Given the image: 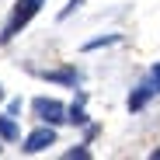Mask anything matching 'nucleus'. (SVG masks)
Instances as JSON below:
<instances>
[{
    "label": "nucleus",
    "mask_w": 160,
    "mask_h": 160,
    "mask_svg": "<svg viewBox=\"0 0 160 160\" xmlns=\"http://www.w3.org/2000/svg\"><path fill=\"white\" fill-rule=\"evenodd\" d=\"M42 4H45V0H18V4H14V14H11V21H7V28H4V35H0V42H11V38L18 35V28H24V24L38 14Z\"/></svg>",
    "instance_id": "nucleus-1"
},
{
    "label": "nucleus",
    "mask_w": 160,
    "mask_h": 160,
    "mask_svg": "<svg viewBox=\"0 0 160 160\" xmlns=\"http://www.w3.org/2000/svg\"><path fill=\"white\" fill-rule=\"evenodd\" d=\"M0 139H7V143L18 139V122H14L11 112H7V115H0Z\"/></svg>",
    "instance_id": "nucleus-6"
},
{
    "label": "nucleus",
    "mask_w": 160,
    "mask_h": 160,
    "mask_svg": "<svg viewBox=\"0 0 160 160\" xmlns=\"http://www.w3.org/2000/svg\"><path fill=\"white\" fill-rule=\"evenodd\" d=\"M35 112H38V118H42L45 125H63V122H70L66 108H63L56 98H38V101H35Z\"/></svg>",
    "instance_id": "nucleus-2"
},
{
    "label": "nucleus",
    "mask_w": 160,
    "mask_h": 160,
    "mask_svg": "<svg viewBox=\"0 0 160 160\" xmlns=\"http://www.w3.org/2000/svg\"><path fill=\"white\" fill-rule=\"evenodd\" d=\"M146 84L153 87V94H160V63H157V66L150 70V77H146Z\"/></svg>",
    "instance_id": "nucleus-8"
},
{
    "label": "nucleus",
    "mask_w": 160,
    "mask_h": 160,
    "mask_svg": "<svg viewBox=\"0 0 160 160\" xmlns=\"http://www.w3.org/2000/svg\"><path fill=\"white\" fill-rule=\"evenodd\" d=\"M66 157H70V160H77V157H80V160H87L91 153H87L84 146H77V150H66Z\"/></svg>",
    "instance_id": "nucleus-10"
},
{
    "label": "nucleus",
    "mask_w": 160,
    "mask_h": 160,
    "mask_svg": "<svg viewBox=\"0 0 160 160\" xmlns=\"http://www.w3.org/2000/svg\"><path fill=\"white\" fill-rule=\"evenodd\" d=\"M35 73L45 77V80H56V84H70V87L80 84V73L77 70H35Z\"/></svg>",
    "instance_id": "nucleus-4"
},
{
    "label": "nucleus",
    "mask_w": 160,
    "mask_h": 160,
    "mask_svg": "<svg viewBox=\"0 0 160 160\" xmlns=\"http://www.w3.org/2000/svg\"><path fill=\"white\" fill-rule=\"evenodd\" d=\"M112 42H118V35H104V38H94V42H87L84 49L91 52V49H101V45H112Z\"/></svg>",
    "instance_id": "nucleus-9"
},
{
    "label": "nucleus",
    "mask_w": 160,
    "mask_h": 160,
    "mask_svg": "<svg viewBox=\"0 0 160 160\" xmlns=\"http://www.w3.org/2000/svg\"><path fill=\"white\" fill-rule=\"evenodd\" d=\"M70 122H77V125H87V112H84V94L77 98V104L70 108Z\"/></svg>",
    "instance_id": "nucleus-7"
},
{
    "label": "nucleus",
    "mask_w": 160,
    "mask_h": 160,
    "mask_svg": "<svg viewBox=\"0 0 160 160\" xmlns=\"http://www.w3.org/2000/svg\"><path fill=\"white\" fill-rule=\"evenodd\" d=\"M0 101H4V91H0Z\"/></svg>",
    "instance_id": "nucleus-13"
},
{
    "label": "nucleus",
    "mask_w": 160,
    "mask_h": 160,
    "mask_svg": "<svg viewBox=\"0 0 160 160\" xmlns=\"http://www.w3.org/2000/svg\"><path fill=\"white\" fill-rule=\"evenodd\" d=\"M80 4H84V0H70V7H63V14H59V18H70V14H73Z\"/></svg>",
    "instance_id": "nucleus-11"
},
{
    "label": "nucleus",
    "mask_w": 160,
    "mask_h": 160,
    "mask_svg": "<svg viewBox=\"0 0 160 160\" xmlns=\"http://www.w3.org/2000/svg\"><path fill=\"white\" fill-rule=\"evenodd\" d=\"M150 98H153V87H150L146 80H143V84H139L136 91H132V94H129V112H139L143 104L150 101Z\"/></svg>",
    "instance_id": "nucleus-5"
},
{
    "label": "nucleus",
    "mask_w": 160,
    "mask_h": 160,
    "mask_svg": "<svg viewBox=\"0 0 160 160\" xmlns=\"http://www.w3.org/2000/svg\"><path fill=\"white\" fill-rule=\"evenodd\" d=\"M56 143V129L52 125H42V129H35L28 139H24V153H42L45 146H52Z\"/></svg>",
    "instance_id": "nucleus-3"
},
{
    "label": "nucleus",
    "mask_w": 160,
    "mask_h": 160,
    "mask_svg": "<svg viewBox=\"0 0 160 160\" xmlns=\"http://www.w3.org/2000/svg\"><path fill=\"white\" fill-rule=\"evenodd\" d=\"M153 160H160V150H153Z\"/></svg>",
    "instance_id": "nucleus-12"
}]
</instances>
